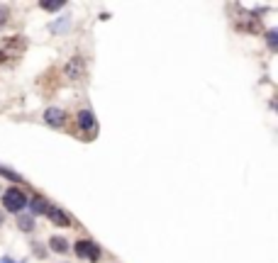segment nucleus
Wrapping results in <instances>:
<instances>
[{"label": "nucleus", "mask_w": 278, "mask_h": 263, "mask_svg": "<svg viewBox=\"0 0 278 263\" xmlns=\"http://www.w3.org/2000/svg\"><path fill=\"white\" fill-rule=\"evenodd\" d=\"M27 49V39L22 34H12V37L0 39V66H12L18 64L20 57Z\"/></svg>", "instance_id": "obj_1"}, {"label": "nucleus", "mask_w": 278, "mask_h": 263, "mask_svg": "<svg viewBox=\"0 0 278 263\" xmlns=\"http://www.w3.org/2000/svg\"><path fill=\"white\" fill-rule=\"evenodd\" d=\"M3 207L8 210V212H20V210H25L27 207V195H25V190L18 188V185H12L3 193Z\"/></svg>", "instance_id": "obj_2"}, {"label": "nucleus", "mask_w": 278, "mask_h": 263, "mask_svg": "<svg viewBox=\"0 0 278 263\" xmlns=\"http://www.w3.org/2000/svg\"><path fill=\"white\" fill-rule=\"evenodd\" d=\"M74 251L81 261H91V263L100 261V246L95 241H91V239H78L74 244Z\"/></svg>", "instance_id": "obj_3"}, {"label": "nucleus", "mask_w": 278, "mask_h": 263, "mask_svg": "<svg viewBox=\"0 0 278 263\" xmlns=\"http://www.w3.org/2000/svg\"><path fill=\"white\" fill-rule=\"evenodd\" d=\"M64 73L71 78V81H81L85 76V61L81 54H74V57L68 59V64L64 66Z\"/></svg>", "instance_id": "obj_4"}, {"label": "nucleus", "mask_w": 278, "mask_h": 263, "mask_svg": "<svg viewBox=\"0 0 278 263\" xmlns=\"http://www.w3.org/2000/svg\"><path fill=\"white\" fill-rule=\"evenodd\" d=\"M78 127H81L83 134L93 137V134L98 132V120H95V115H93L91 110H81V112H78Z\"/></svg>", "instance_id": "obj_5"}, {"label": "nucleus", "mask_w": 278, "mask_h": 263, "mask_svg": "<svg viewBox=\"0 0 278 263\" xmlns=\"http://www.w3.org/2000/svg\"><path fill=\"white\" fill-rule=\"evenodd\" d=\"M44 122L49 124V127L59 129V127H64L66 124V112L61 110V107H46L44 110Z\"/></svg>", "instance_id": "obj_6"}, {"label": "nucleus", "mask_w": 278, "mask_h": 263, "mask_svg": "<svg viewBox=\"0 0 278 263\" xmlns=\"http://www.w3.org/2000/svg\"><path fill=\"white\" fill-rule=\"evenodd\" d=\"M46 217H49V222L54 227H61V229L71 227V217L66 215L61 207H49V210H46Z\"/></svg>", "instance_id": "obj_7"}, {"label": "nucleus", "mask_w": 278, "mask_h": 263, "mask_svg": "<svg viewBox=\"0 0 278 263\" xmlns=\"http://www.w3.org/2000/svg\"><path fill=\"white\" fill-rule=\"evenodd\" d=\"M29 205V215L37 217V215H46V210H49V202H46L44 197H32V200H27Z\"/></svg>", "instance_id": "obj_8"}, {"label": "nucleus", "mask_w": 278, "mask_h": 263, "mask_svg": "<svg viewBox=\"0 0 278 263\" xmlns=\"http://www.w3.org/2000/svg\"><path fill=\"white\" fill-rule=\"evenodd\" d=\"M49 249H51V251H54V254H68V241H66L64 236H51V239H49Z\"/></svg>", "instance_id": "obj_9"}, {"label": "nucleus", "mask_w": 278, "mask_h": 263, "mask_svg": "<svg viewBox=\"0 0 278 263\" xmlns=\"http://www.w3.org/2000/svg\"><path fill=\"white\" fill-rule=\"evenodd\" d=\"M18 227H20V232H25V234L34 232V217L32 215H20L18 217Z\"/></svg>", "instance_id": "obj_10"}, {"label": "nucleus", "mask_w": 278, "mask_h": 263, "mask_svg": "<svg viewBox=\"0 0 278 263\" xmlns=\"http://www.w3.org/2000/svg\"><path fill=\"white\" fill-rule=\"evenodd\" d=\"M66 5V0H42L39 3V8L46 10V12H56V10H61Z\"/></svg>", "instance_id": "obj_11"}, {"label": "nucleus", "mask_w": 278, "mask_h": 263, "mask_svg": "<svg viewBox=\"0 0 278 263\" xmlns=\"http://www.w3.org/2000/svg\"><path fill=\"white\" fill-rule=\"evenodd\" d=\"M0 176H3V178H8V180H12V183H22V178H20L12 168H8V166H0Z\"/></svg>", "instance_id": "obj_12"}, {"label": "nucleus", "mask_w": 278, "mask_h": 263, "mask_svg": "<svg viewBox=\"0 0 278 263\" xmlns=\"http://www.w3.org/2000/svg\"><path fill=\"white\" fill-rule=\"evenodd\" d=\"M266 44H269L271 51H276L278 49V32L276 29H269V32H266Z\"/></svg>", "instance_id": "obj_13"}, {"label": "nucleus", "mask_w": 278, "mask_h": 263, "mask_svg": "<svg viewBox=\"0 0 278 263\" xmlns=\"http://www.w3.org/2000/svg\"><path fill=\"white\" fill-rule=\"evenodd\" d=\"M8 20H10V8L8 5H0V29L8 25Z\"/></svg>", "instance_id": "obj_14"}, {"label": "nucleus", "mask_w": 278, "mask_h": 263, "mask_svg": "<svg viewBox=\"0 0 278 263\" xmlns=\"http://www.w3.org/2000/svg\"><path fill=\"white\" fill-rule=\"evenodd\" d=\"M71 27V20L66 17V20H59V22H56V25H51V29H54V32H61V29H68Z\"/></svg>", "instance_id": "obj_15"}, {"label": "nucleus", "mask_w": 278, "mask_h": 263, "mask_svg": "<svg viewBox=\"0 0 278 263\" xmlns=\"http://www.w3.org/2000/svg\"><path fill=\"white\" fill-rule=\"evenodd\" d=\"M32 249H34V256H37V258H44L46 256V251H44V246L42 244H32Z\"/></svg>", "instance_id": "obj_16"}, {"label": "nucleus", "mask_w": 278, "mask_h": 263, "mask_svg": "<svg viewBox=\"0 0 278 263\" xmlns=\"http://www.w3.org/2000/svg\"><path fill=\"white\" fill-rule=\"evenodd\" d=\"M0 263H15V261H12L10 256H5V258H3V261H0Z\"/></svg>", "instance_id": "obj_17"}, {"label": "nucleus", "mask_w": 278, "mask_h": 263, "mask_svg": "<svg viewBox=\"0 0 278 263\" xmlns=\"http://www.w3.org/2000/svg\"><path fill=\"white\" fill-rule=\"evenodd\" d=\"M0 224H3V212H0Z\"/></svg>", "instance_id": "obj_18"}]
</instances>
